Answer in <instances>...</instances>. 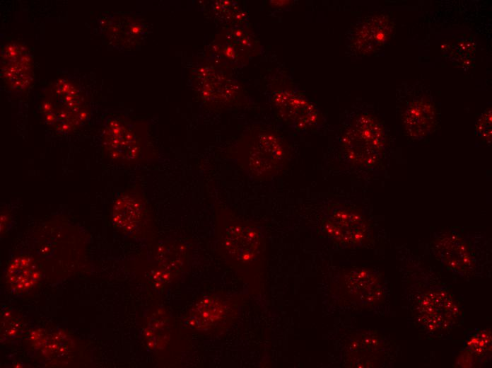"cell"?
Returning <instances> with one entry per match:
<instances>
[{
  "mask_svg": "<svg viewBox=\"0 0 492 368\" xmlns=\"http://www.w3.org/2000/svg\"><path fill=\"white\" fill-rule=\"evenodd\" d=\"M406 132L414 139L429 134L435 125V110L432 104L413 100L406 107L403 115Z\"/></svg>",
  "mask_w": 492,
  "mask_h": 368,
  "instance_id": "obj_11",
  "label": "cell"
},
{
  "mask_svg": "<svg viewBox=\"0 0 492 368\" xmlns=\"http://www.w3.org/2000/svg\"><path fill=\"white\" fill-rule=\"evenodd\" d=\"M58 92L53 98H49L42 104V113L47 122L57 129L71 130L78 126L86 116L85 107L82 98L74 88H65V93Z\"/></svg>",
  "mask_w": 492,
  "mask_h": 368,
  "instance_id": "obj_7",
  "label": "cell"
},
{
  "mask_svg": "<svg viewBox=\"0 0 492 368\" xmlns=\"http://www.w3.org/2000/svg\"><path fill=\"white\" fill-rule=\"evenodd\" d=\"M381 127L374 117L365 114L351 122L341 139L347 163L361 169H370L379 162L385 142Z\"/></svg>",
  "mask_w": 492,
  "mask_h": 368,
  "instance_id": "obj_3",
  "label": "cell"
},
{
  "mask_svg": "<svg viewBox=\"0 0 492 368\" xmlns=\"http://www.w3.org/2000/svg\"><path fill=\"white\" fill-rule=\"evenodd\" d=\"M283 139L268 130L253 132L242 144L237 163L250 178L266 181L282 173L288 161Z\"/></svg>",
  "mask_w": 492,
  "mask_h": 368,
  "instance_id": "obj_2",
  "label": "cell"
},
{
  "mask_svg": "<svg viewBox=\"0 0 492 368\" xmlns=\"http://www.w3.org/2000/svg\"><path fill=\"white\" fill-rule=\"evenodd\" d=\"M476 130L480 135L488 142L491 139V108L486 110L479 117Z\"/></svg>",
  "mask_w": 492,
  "mask_h": 368,
  "instance_id": "obj_16",
  "label": "cell"
},
{
  "mask_svg": "<svg viewBox=\"0 0 492 368\" xmlns=\"http://www.w3.org/2000/svg\"><path fill=\"white\" fill-rule=\"evenodd\" d=\"M105 145L111 156L122 162H132L140 155L141 148L136 134L125 122L112 120L104 133Z\"/></svg>",
  "mask_w": 492,
  "mask_h": 368,
  "instance_id": "obj_9",
  "label": "cell"
},
{
  "mask_svg": "<svg viewBox=\"0 0 492 368\" xmlns=\"http://www.w3.org/2000/svg\"><path fill=\"white\" fill-rule=\"evenodd\" d=\"M279 116L291 127L304 130L317 123L318 112L316 107L300 95L281 91L274 98Z\"/></svg>",
  "mask_w": 492,
  "mask_h": 368,
  "instance_id": "obj_8",
  "label": "cell"
},
{
  "mask_svg": "<svg viewBox=\"0 0 492 368\" xmlns=\"http://www.w3.org/2000/svg\"><path fill=\"white\" fill-rule=\"evenodd\" d=\"M472 236H463L455 230L439 233L433 241L432 249L435 257L448 270L464 276L475 275L481 265L482 253L478 250L477 241Z\"/></svg>",
  "mask_w": 492,
  "mask_h": 368,
  "instance_id": "obj_4",
  "label": "cell"
},
{
  "mask_svg": "<svg viewBox=\"0 0 492 368\" xmlns=\"http://www.w3.org/2000/svg\"><path fill=\"white\" fill-rule=\"evenodd\" d=\"M234 308L229 300L216 294L204 297L189 310L186 326L201 332L219 330L233 318Z\"/></svg>",
  "mask_w": 492,
  "mask_h": 368,
  "instance_id": "obj_6",
  "label": "cell"
},
{
  "mask_svg": "<svg viewBox=\"0 0 492 368\" xmlns=\"http://www.w3.org/2000/svg\"><path fill=\"white\" fill-rule=\"evenodd\" d=\"M368 225L361 212L344 204L331 207L323 223L326 234L347 246H358L368 236Z\"/></svg>",
  "mask_w": 492,
  "mask_h": 368,
  "instance_id": "obj_5",
  "label": "cell"
},
{
  "mask_svg": "<svg viewBox=\"0 0 492 368\" xmlns=\"http://www.w3.org/2000/svg\"><path fill=\"white\" fill-rule=\"evenodd\" d=\"M146 212V206L143 198L136 192H125L114 202L112 219L118 229L132 234L140 229Z\"/></svg>",
  "mask_w": 492,
  "mask_h": 368,
  "instance_id": "obj_10",
  "label": "cell"
},
{
  "mask_svg": "<svg viewBox=\"0 0 492 368\" xmlns=\"http://www.w3.org/2000/svg\"><path fill=\"white\" fill-rule=\"evenodd\" d=\"M3 54L4 76L8 79V82L14 84L15 88H21L25 87L29 82L28 78L31 76L30 59L25 56L18 47L8 45Z\"/></svg>",
  "mask_w": 492,
  "mask_h": 368,
  "instance_id": "obj_13",
  "label": "cell"
},
{
  "mask_svg": "<svg viewBox=\"0 0 492 368\" xmlns=\"http://www.w3.org/2000/svg\"><path fill=\"white\" fill-rule=\"evenodd\" d=\"M170 338L169 318L160 310L154 314L146 329V338L152 349H161Z\"/></svg>",
  "mask_w": 492,
  "mask_h": 368,
  "instance_id": "obj_14",
  "label": "cell"
},
{
  "mask_svg": "<svg viewBox=\"0 0 492 368\" xmlns=\"http://www.w3.org/2000/svg\"><path fill=\"white\" fill-rule=\"evenodd\" d=\"M390 33V25L388 20L372 17L354 30L352 44L361 53H368L385 42Z\"/></svg>",
  "mask_w": 492,
  "mask_h": 368,
  "instance_id": "obj_12",
  "label": "cell"
},
{
  "mask_svg": "<svg viewBox=\"0 0 492 368\" xmlns=\"http://www.w3.org/2000/svg\"><path fill=\"white\" fill-rule=\"evenodd\" d=\"M216 241L220 255L236 269L250 270L262 263L264 239L262 230L223 207L216 209Z\"/></svg>",
  "mask_w": 492,
  "mask_h": 368,
  "instance_id": "obj_1",
  "label": "cell"
},
{
  "mask_svg": "<svg viewBox=\"0 0 492 368\" xmlns=\"http://www.w3.org/2000/svg\"><path fill=\"white\" fill-rule=\"evenodd\" d=\"M491 342V332L479 331L469 337L466 343V349L470 353L472 352L473 355L480 357L489 353Z\"/></svg>",
  "mask_w": 492,
  "mask_h": 368,
  "instance_id": "obj_15",
  "label": "cell"
}]
</instances>
